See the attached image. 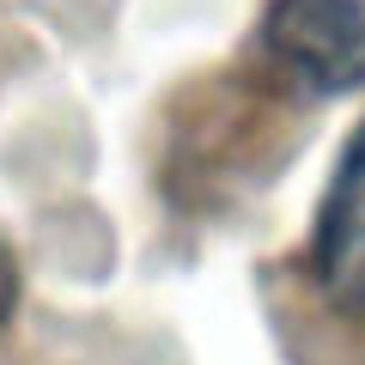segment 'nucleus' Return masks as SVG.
<instances>
[{
    "instance_id": "f03ea898",
    "label": "nucleus",
    "mask_w": 365,
    "mask_h": 365,
    "mask_svg": "<svg viewBox=\"0 0 365 365\" xmlns=\"http://www.w3.org/2000/svg\"><path fill=\"white\" fill-rule=\"evenodd\" d=\"M311 280L347 317H365V122L341 146L311 232Z\"/></svg>"
},
{
    "instance_id": "7ed1b4c3",
    "label": "nucleus",
    "mask_w": 365,
    "mask_h": 365,
    "mask_svg": "<svg viewBox=\"0 0 365 365\" xmlns=\"http://www.w3.org/2000/svg\"><path fill=\"white\" fill-rule=\"evenodd\" d=\"M13 304H19V256H13V244L0 237V329L13 317Z\"/></svg>"
},
{
    "instance_id": "f257e3e1",
    "label": "nucleus",
    "mask_w": 365,
    "mask_h": 365,
    "mask_svg": "<svg viewBox=\"0 0 365 365\" xmlns=\"http://www.w3.org/2000/svg\"><path fill=\"white\" fill-rule=\"evenodd\" d=\"M262 49L311 98L365 86V0H268Z\"/></svg>"
}]
</instances>
